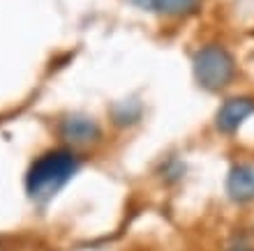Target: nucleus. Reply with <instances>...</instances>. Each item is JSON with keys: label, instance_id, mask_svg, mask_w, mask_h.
<instances>
[{"label": "nucleus", "instance_id": "7ed1b4c3", "mask_svg": "<svg viewBox=\"0 0 254 251\" xmlns=\"http://www.w3.org/2000/svg\"><path fill=\"white\" fill-rule=\"evenodd\" d=\"M58 136L69 150H79V148H90L95 143H100L102 127L90 115L72 113V115H65L58 122Z\"/></svg>", "mask_w": 254, "mask_h": 251}, {"label": "nucleus", "instance_id": "423d86ee", "mask_svg": "<svg viewBox=\"0 0 254 251\" xmlns=\"http://www.w3.org/2000/svg\"><path fill=\"white\" fill-rule=\"evenodd\" d=\"M203 0H155V9L169 19H188L201 9Z\"/></svg>", "mask_w": 254, "mask_h": 251}, {"label": "nucleus", "instance_id": "39448f33", "mask_svg": "<svg viewBox=\"0 0 254 251\" xmlns=\"http://www.w3.org/2000/svg\"><path fill=\"white\" fill-rule=\"evenodd\" d=\"M227 199L236 205L254 203V164H234L224 180Z\"/></svg>", "mask_w": 254, "mask_h": 251}, {"label": "nucleus", "instance_id": "0eeeda50", "mask_svg": "<svg viewBox=\"0 0 254 251\" xmlns=\"http://www.w3.org/2000/svg\"><path fill=\"white\" fill-rule=\"evenodd\" d=\"M134 101H123V104H118V111H116V122H123V125H132V122H136V120L141 118V106L139 108H134V111H129V106H132Z\"/></svg>", "mask_w": 254, "mask_h": 251}, {"label": "nucleus", "instance_id": "f257e3e1", "mask_svg": "<svg viewBox=\"0 0 254 251\" xmlns=\"http://www.w3.org/2000/svg\"><path fill=\"white\" fill-rule=\"evenodd\" d=\"M192 74L201 90L210 95H222L238 79V62L227 47L213 42V44H203L194 51Z\"/></svg>", "mask_w": 254, "mask_h": 251}, {"label": "nucleus", "instance_id": "1a4fd4ad", "mask_svg": "<svg viewBox=\"0 0 254 251\" xmlns=\"http://www.w3.org/2000/svg\"><path fill=\"white\" fill-rule=\"evenodd\" d=\"M227 251H254V247L248 245V242H236V245H231Z\"/></svg>", "mask_w": 254, "mask_h": 251}, {"label": "nucleus", "instance_id": "f03ea898", "mask_svg": "<svg viewBox=\"0 0 254 251\" xmlns=\"http://www.w3.org/2000/svg\"><path fill=\"white\" fill-rule=\"evenodd\" d=\"M79 157L69 148H56L44 152L42 157L35 159L33 168L28 173V192L35 199H47L56 194L79 171Z\"/></svg>", "mask_w": 254, "mask_h": 251}, {"label": "nucleus", "instance_id": "20e7f679", "mask_svg": "<svg viewBox=\"0 0 254 251\" xmlns=\"http://www.w3.org/2000/svg\"><path fill=\"white\" fill-rule=\"evenodd\" d=\"M252 115H254L252 95H234V97H227V100L217 106L213 125L222 136H234Z\"/></svg>", "mask_w": 254, "mask_h": 251}, {"label": "nucleus", "instance_id": "6e6552de", "mask_svg": "<svg viewBox=\"0 0 254 251\" xmlns=\"http://www.w3.org/2000/svg\"><path fill=\"white\" fill-rule=\"evenodd\" d=\"M132 5H136L139 9H155V0H129Z\"/></svg>", "mask_w": 254, "mask_h": 251}]
</instances>
